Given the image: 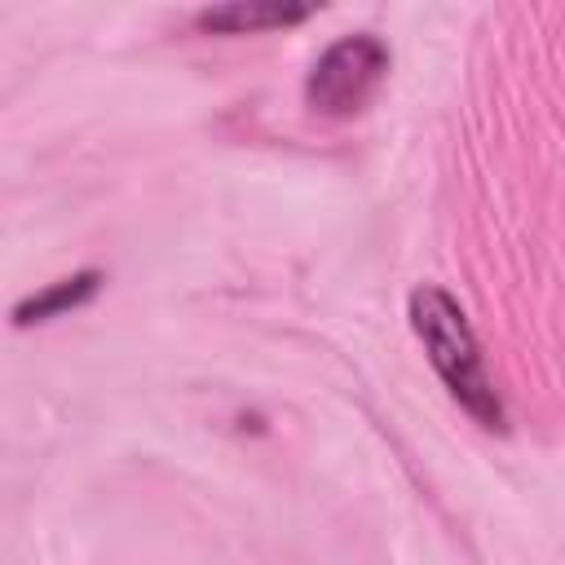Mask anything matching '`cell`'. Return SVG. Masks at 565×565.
<instances>
[{"label":"cell","instance_id":"1","mask_svg":"<svg viewBox=\"0 0 565 565\" xmlns=\"http://www.w3.org/2000/svg\"><path fill=\"white\" fill-rule=\"evenodd\" d=\"M406 318H411V331L419 335V344L428 353V366L437 371L446 393L459 402V411L472 415L481 428L503 433L508 415H503V402L494 393V380L486 371V358H481V344L472 335L463 305L446 287L419 282L406 296Z\"/></svg>","mask_w":565,"mask_h":565},{"label":"cell","instance_id":"2","mask_svg":"<svg viewBox=\"0 0 565 565\" xmlns=\"http://www.w3.org/2000/svg\"><path fill=\"white\" fill-rule=\"evenodd\" d=\"M388 66H393V53L380 35L371 31L340 35L313 57L305 75V102L322 119H349L371 106V97L388 79Z\"/></svg>","mask_w":565,"mask_h":565},{"label":"cell","instance_id":"3","mask_svg":"<svg viewBox=\"0 0 565 565\" xmlns=\"http://www.w3.org/2000/svg\"><path fill=\"white\" fill-rule=\"evenodd\" d=\"M318 4H291V0H234V4H216L203 9L194 18L199 31H216V35H256V31H278V26H296L305 18H313Z\"/></svg>","mask_w":565,"mask_h":565},{"label":"cell","instance_id":"4","mask_svg":"<svg viewBox=\"0 0 565 565\" xmlns=\"http://www.w3.org/2000/svg\"><path fill=\"white\" fill-rule=\"evenodd\" d=\"M97 287H102V274H97V269H79V274H71V278H57V282L31 291L26 300H18V305H13V322H18V327L53 322V318H62V313H71V309H84V305L97 296Z\"/></svg>","mask_w":565,"mask_h":565}]
</instances>
